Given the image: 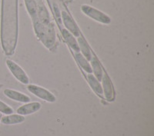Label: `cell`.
I'll list each match as a JSON object with an SVG mask.
<instances>
[{
    "label": "cell",
    "mask_w": 154,
    "mask_h": 136,
    "mask_svg": "<svg viewBox=\"0 0 154 136\" xmlns=\"http://www.w3.org/2000/svg\"><path fill=\"white\" fill-rule=\"evenodd\" d=\"M32 19L35 34L46 49L52 50L56 44L54 21L43 0H24Z\"/></svg>",
    "instance_id": "cell-1"
},
{
    "label": "cell",
    "mask_w": 154,
    "mask_h": 136,
    "mask_svg": "<svg viewBox=\"0 0 154 136\" xmlns=\"http://www.w3.org/2000/svg\"><path fill=\"white\" fill-rule=\"evenodd\" d=\"M81 11L86 16L101 24L109 25L112 22V19L108 15L87 4H82L81 5Z\"/></svg>",
    "instance_id": "cell-2"
},
{
    "label": "cell",
    "mask_w": 154,
    "mask_h": 136,
    "mask_svg": "<svg viewBox=\"0 0 154 136\" xmlns=\"http://www.w3.org/2000/svg\"><path fill=\"white\" fill-rule=\"evenodd\" d=\"M49 5V8L51 9V12L53 13V17H54L56 23L57 24L58 27L61 29V14L63 12L69 11L67 9L65 2H63V0H46Z\"/></svg>",
    "instance_id": "cell-3"
},
{
    "label": "cell",
    "mask_w": 154,
    "mask_h": 136,
    "mask_svg": "<svg viewBox=\"0 0 154 136\" xmlns=\"http://www.w3.org/2000/svg\"><path fill=\"white\" fill-rule=\"evenodd\" d=\"M6 65H7L8 68L11 72V73L13 75V76L17 79L19 82L21 83L24 84V85H27L29 82V78L28 77L27 74L26 73L24 70L19 66V65L16 64L15 62L12 61L10 59L6 60Z\"/></svg>",
    "instance_id": "cell-4"
},
{
    "label": "cell",
    "mask_w": 154,
    "mask_h": 136,
    "mask_svg": "<svg viewBox=\"0 0 154 136\" xmlns=\"http://www.w3.org/2000/svg\"><path fill=\"white\" fill-rule=\"evenodd\" d=\"M27 89L32 94H33L34 95L44 100V101H48V102H55L56 101V96L49 90L44 89L41 86H36V85H29L27 86Z\"/></svg>",
    "instance_id": "cell-5"
},
{
    "label": "cell",
    "mask_w": 154,
    "mask_h": 136,
    "mask_svg": "<svg viewBox=\"0 0 154 136\" xmlns=\"http://www.w3.org/2000/svg\"><path fill=\"white\" fill-rule=\"evenodd\" d=\"M102 88H103V92L104 97L108 101H113L115 98V94H114V89L112 83L111 82L110 78L109 77L106 72H103V77H102Z\"/></svg>",
    "instance_id": "cell-6"
},
{
    "label": "cell",
    "mask_w": 154,
    "mask_h": 136,
    "mask_svg": "<svg viewBox=\"0 0 154 136\" xmlns=\"http://www.w3.org/2000/svg\"><path fill=\"white\" fill-rule=\"evenodd\" d=\"M60 32H61L63 39L65 40L67 45L69 46L70 49H72L74 53H79V44H78V42H77V39L75 38V37L71 32H69L68 30L66 29H63Z\"/></svg>",
    "instance_id": "cell-7"
},
{
    "label": "cell",
    "mask_w": 154,
    "mask_h": 136,
    "mask_svg": "<svg viewBox=\"0 0 154 136\" xmlns=\"http://www.w3.org/2000/svg\"><path fill=\"white\" fill-rule=\"evenodd\" d=\"M41 104L37 101H33V102L27 103L25 105H22L17 109V113L21 115H27L30 114H33L35 112H38V110L41 108Z\"/></svg>",
    "instance_id": "cell-8"
},
{
    "label": "cell",
    "mask_w": 154,
    "mask_h": 136,
    "mask_svg": "<svg viewBox=\"0 0 154 136\" xmlns=\"http://www.w3.org/2000/svg\"><path fill=\"white\" fill-rule=\"evenodd\" d=\"M4 94L6 97L14 101H19V102L26 103L30 101V98L26 95L18 92V91L13 90V89H6L4 90Z\"/></svg>",
    "instance_id": "cell-9"
},
{
    "label": "cell",
    "mask_w": 154,
    "mask_h": 136,
    "mask_svg": "<svg viewBox=\"0 0 154 136\" xmlns=\"http://www.w3.org/2000/svg\"><path fill=\"white\" fill-rule=\"evenodd\" d=\"M77 42L79 44V52H81V54L89 62L92 59V56H93V53H92L91 49L89 47V44L87 43L83 35H81L80 36L78 37L77 38Z\"/></svg>",
    "instance_id": "cell-10"
},
{
    "label": "cell",
    "mask_w": 154,
    "mask_h": 136,
    "mask_svg": "<svg viewBox=\"0 0 154 136\" xmlns=\"http://www.w3.org/2000/svg\"><path fill=\"white\" fill-rule=\"evenodd\" d=\"M90 63V65H91L92 71L93 72V75L96 77V79H98L99 81H101L102 77H103V67H102L101 64H100L99 59L96 58V56H95L93 53V56H92V59L89 61Z\"/></svg>",
    "instance_id": "cell-11"
},
{
    "label": "cell",
    "mask_w": 154,
    "mask_h": 136,
    "mask_svg": "<svg viewBox=\"0 0 154 136\" xmlns=\"http://www.w3.org/2000/svg\"><path fill=\"white\" fill-rule=\"evenodd\" d=\"M86 79H87L89 86L94 91L96 95H103V88H102V85L100 81L96 79V77L92 73H89L86 75Z\"/></svg>",
    "instance_id": "cell-12"
},
{
    "label": "cell",
    "mask_w": 154,
    "mask_h": 136,
    "mask_svg": "<svg viewBox=\"0 0 154 136\" xmlns=\"http://www.w3.org/2000/svg\"><path fill=\"white\" fill-rule=\"evenodd\" d=\"M24 121V116L19 115V114H17V115H13V114L7 115L4 117H2V119H1V122L4 125H16L22 123Z\"/></svg>",
    "instance_id": "cell-13"
},
{
    "label": "cell",
    "mask_w": 154,
    "mask_h": 136,
    "mask_svg": "<svg viewBox=\"0 0 154 136\" xmlns=\"http://www.w3.org/2000/svg\"><path fill=\"white\" fill-rule=\"evenodd\" d=\"M75 58L78 64L80 65L81 68L84 70L85 72H87L88 74L93 72L89 62L80 53H75Z\"/></svg>",
    "instance_id": "cell-14"
},
{
    "label": "cell",
    "mask_w": 154,
    "mask_h": 136,
    "mask_svg": "<svg viewBox=\"0 0 154 136\" xmlns=\"http://www.w3.org/2000/svg\"><path fill=\"white\" fill-rule=\"evenodd\" d=\"M0 112L5 115H11L13 112V109L0 100Z\"/></svg>",
    "instance_id": "cell-15"
},
{
    "label": "cell",
    "mask_w": 154,
    "mask_h": 136,
    "mask_svg": "<svg viewBox=\"0 0 154 136\" xmlns=\"http://www.w3.org/2000/svg\"><path fill=\"white\" fill-rule=\"evenodd\" d=\"M2 113H1V112H0V122H1V119H2Z\"/></svg>",
    "instance_id": "cell-16"
},
{
    "label": "cell",
    "mask_w": 154,
    "mask_h": 136,
    "mask_svg": "<svg viewBox=\"0 0 154 136\" xmlns=\"http://www.w3.org/2000/svg\"><path fill=\"white\" fill-rule=\"evenodd\" d=\"M66 1H69V2H70V1H72V0H66Z\"/></svg>",
    "instance_id": "cell-17"
}]
</instances>
